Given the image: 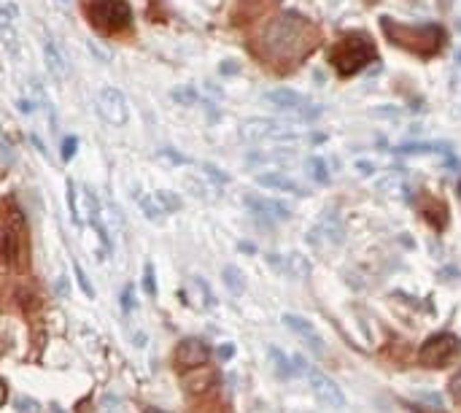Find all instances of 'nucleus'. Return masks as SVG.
I'll use <instances>...</instances> for the list:
<instances>
[{"mask_svg": "<svg viewBox=\"0 0 461 413\" xmlns=\"http://www.w3.org/2000/svg\"><path fill=\"white\" fill-rule=\"evenodd\" d=\"M265 43L278 57H297L319 43V30L300 14H284L267 27Z\"/></svg>", "mask_w": 461, "mask_h": 413, "instance_id": "nucleus-1", "label": "nucleus"}, {"mask_svg": "<svg viewBox=\"0 0 461 413\" xmlns=\"http://www.w3.org/2000/svg\"><path fill=\"white\" fill-rule=\"evenodd\" d=\"M383 30L386 36L391 38V43H399L410 52H418V54H434L442 43V27L437 25H426V27H405V25H394L389 16H383Z\"/></svg>", "mask_w": 461, "mask_h": 413, "instance_id": "nucleus-2", "label": "nucleus"}, {"mask_svg": "<svg viewBox=\"0 0 461 413\" xmlns=\"http://www.w3.org/2000/svg\"><path fill=\"white\" fill-rule=\"evenodd\" d=\"M372 57H375V46L364 33L343 36V41L332 49V65L337 68L340 76H351L361 71Z\"/></svg>", "mask_w": 461, "mask_h": 413, "instance_id": "nucleus-3", "label": "nucleus"}, {"mask_svg": "<svg viewBox=\"0 0 461 413\" xmlns=\"http://www.w3.org/2000/svg\"><path fill=\"white\" fill-rule=\"evenodd\" d=\"M291 362H294V370L305 376L311 392H313V397L319 400L321 405H326V408H346V394H343V389L326 376V373L311 368L302 357H291Z\"/></svg>", "mask_w": 461, "mask_h": 413, "instance_id": "nucleus-4", "label": "nucleus"}, {"mask_svg": "<svg viewBox=\"0 0 461 413\" xmlns=\"http://www.w3.org/2000/svg\"><path fill=\"white\" fill-rule=\"evenodd\" d=\"M265 103H270L276 111L289 113V116H294V119H305V122L319 119L321 116V109L313 106V100H308L305 95H300V92H294V89H286V87L265 92Z\"/></svg>", "mask_w": 461, "mask_h": 413, "instance_id": "nucleus-5", "label": "nucleus"}, {"mask_svg": "<svg viewBox=\"0 0 461 413\" xmlns=\"http://www.w3.org/2000/svg\"><path fill=\"white\" fill-rule=\"evenodd\" d=\"M89 19L100 30H124L133 22V8L124 0H92L89 3Z\"/></svg>", "mask_w": 461, "mask_h": 413, "instance_id": "nucleus-6", "label": "nucleus"}, {"mask_svg": "<svg viewBox=\"0 0 461 413\" xmlns=\"http://www.w3.org/2000/svg\"><path fill=\"white\" fill-rule=\"evenodd\" d=\"M461 351V340L453 333H434L418 348V362L426 368H442L448 359H453Z\"/></svg>", "mask_w": 461, "mask_h": 413, "instance_id": "nucleus-7", "label": "nucleus"}, {"mask_svg": "<svg viewBox=\"0 0 461 413\" xmlns=\"http://www.w3.org/2000/svg\"><path fill=\"white\" fill-rule=\"evenodd\" d=\"M240 135L251 144H262V141H297L300 133L291 130L284 122L276 119H246L240 124Z\"/></svg>", "mask_w": 461, "mask_h": 413, "instance_id": "nucleus-8", "label": "nucleus"}, {"mask_svg": "<svg viewBox=\"0 0 461 413\" xmlns=\"http://www.w3.org/2000/svg\"><path fill=\"white\" fill-rule=\"evenodd\" d=\"M98 111L113 127H124L130 119V109H127V98L116 89V87H103L98 95Z\"/></svg>", "mask_w": 461, "mask_h": 413, "instance_id": "nucleus-9", "label": "nucleus"}, {"mask_svg": "<svg viewBox=\"0 0 461 413\" xmlns=\"http://www.w3.org/2000/svg\"><path fill=\"white\" fill-rule=\"evenodd\" d=\"M141 208H143V216H146V219H151V222H162L168 214L181 211V197L173 194V192L157 189V192H151V194L141 197Z\"/></svg>", "mask_w": 461, "mask_h": 413, "instance_id": "nucleus-10", "label": "nucleus"}, {"mask_svg": "<svg viewBox=\"0 0 461 413\" xmlns=\"http://www.w3.org/2000/svg\"><path fill=\"white\" fill-rule=\"evenodd\" d=\"M211 359V348L203 338H183L176 348V365L181 370H194V368H205V362Z\"/></svg>", "mask_w": 461, "mask_h": 413, "instance_id": "nucleus-11", "label": "nucleus"}, {"mask_svg": "<svg viewBox=\"0 0 461 413\" xmlns=\"http://www.w3.org/2000/svg\"><path fill=\"white\" fill-rule=\"evenodd\" d=\"M267 263L273 265L278 273H284L286 278H297V281H302V278H308L311 276V263H308V257L305 254H300V252H291V254H267Z\"/></svg>", "mask_w": 461, "mask_h": 413, "instance_id": "nucleus-12", "label": "nucleus"}, {"mask_svg": "<svg viewBox=\"0 0 461 413\" xmlns=\"http://www.w3.org/2000/svg\"><path fill=\"white\" fill-rule=\"evenodd\" d=\"M246 205H249L256 216L270 219V222H286V219L291 216V211H289L286 203L270 200V197H259V194H249V197H246Z\"/></svg>", "mask_w": 461, "mask_h": 413, "instance_id": "nucleus-13", "label": "nucleus"}, {"mask_svg": "<svg viewBox=\"0 0 461 413\" xmlns=\"http://www.w3.org/2000/svg\"><path fill=\"white\" fill-rule=\"evenodd\" d=\"M308 241L311 243H316V246H337V243H343V227L337 219H324L319 225L311 230V235H308Z\"/></svg>", "mask_w": 461, "mask_h": 413, "instance_id": "nucleus-14", "label": "nucleus"}, {"mask_svg": "<svg viewBox=\"0 0 461 413\" xmlns=\"http://www.w3.org/2000/svg\"><path fill=\"white\" fill-rule=\"evenodd\" d=\"M284 324L291 330V333H297L300 338L305 340L308 346H313L316 351H324V343H321L319 333H316V327L305 319V316H297V313H284Z\"/></svg>", "mask_w": 461, "mask_h": 413, "instance_id": "nucleus-15", "label": "nucleus"}, {"mask_svg": "<svg viewBox=\"0 0 461 413\" xmlns=\"http://www.w3.org/2000/svg\"><path fill=\"white\" fill-rule=\"evenodd\" d=\"M41 49H43L46 68L57 76V78H65V76L71 74V68H68V57H65V54H63V49L54 43V38H43Z\"/></svg>", "mask_w": 461, "mask_h": 413, "instance_id": "nucleus-16", "label": "nucleus"}, {"mask_svg": "<svg viewBox=\"0 0 461 413\" xmlns=\"http://www.w3.org/2000/svg\"><path fill=\"white\" fill-rule=\"evenodd\" d=\"M256 184H262V187H267V189H278V192H289V194H297V197H305V194H308L291 176L278 173V170H273V173H259V176H256Z\"/></svg>", "mask_w": 461, "mask_h": 413, "instance_id": "nucleus-17", "label": "nucleus"}, {"mask_svg": "<svg viewBox=\"0 0 461 413\" xmlns=\"http://www.w3.org/2000/svg\"><path fill=\"white\" fill-rule=\"evenodd\" d=\"M197 370V376L192 373V376H183V383H186V389L192 392V394H205L208 389H213V383H216V373L208 370V368H194Z\"/></svg>", "mask_w": 461, "mask_h": 413, "instance_id": "nucleus-18", "label": "nucleus"}, {"mask_svg": "<svg viewBox=\"0 0 461 413\" xmlns=\"http://www.w3.org/2000/svg\"><path fill=\"white\" fill-rule=\"evenodd\" d=\"M16 254H19V235L11 227L0 230V263L11 265L16 260Z\"/></svg>", "mask_w": 461, "mask_h": 413, "instance_id": "nucleus-19", "label": "nucleus"}, {"mask_svg": "<svg viewBox=\"0 0 461 413\" xmlns=\"http://www.w3.org/2000/svg\"><path fill=\"white\" fill-rule=\"evenodd\" d=\"M221 281H224V287H227L235 298H240V295L246 292V276H243V270L235 267V265H227V267L221 270Z\"/></svg>", "mask_w": 461, "mask_h": 413, "instance_id": "nucleus-20", "label": "nucleus"}, {"mask_svg": "<svg viewBox=\"0 0 461 413\" xmlns=\"http://www.w3.org/2000/svg\"><path fill=\"white\" fill-rule=\"evenodd\" d=\"M170 100L178 106H197L200 103V92L194 89V84H178L170 89Z\"/></svg>", "mask_w": 461, "mask_h": 413, "instance_id": "nucleus-21", "label": "nucleus"}, {"mask_svg": "<svg viewBox=\"0 0 461 413\" xmlns=\"http://www.w3.org/2000/svg\"><path fill=\"white\" fill-rule=\"evenodd\" d=\"M305 170H308V176H311L316 184H326V181H329V168H326V162H324L321 157H311V159L305 162Z\"/></svg>", "mask_w": 461, "mask_h": 413, "instance_id": "nucleus-22", "label": "nucleus"}, {"mask_svg": "<svg viewBox=\"0 0 461 413\" xmlns=\"http://www.w3.org/2000/svg\"><path fill=\"white\" fill-rule=\"evenodd\" d=\"M270 359H273V368L281 373L284 378L289 376H297V370H294V362L286 357L284 351H278V348H270Z\"/></svg>", "mask_w": 461, "mask_h": 413, "instance_id": "nucleus-23", "label": "nucleus"}, {"mask_svg": "<svg viewBox=\"0 0 461 413\" xmlns=\"http://www.w3.org/2000/svg\"><path fill=\"white\" fill-rule=\"evenodd\" d=\"M192 289H197V295H194V298H197V302H200L203 308H211L213 295H211V289H208V284H205L200 276H194V278H192Z\"/></svg>", "mask_w": 461, "mask_h": 413, "instance_id": "nucleus-24", "label": "nucleus"}, {"mask_svg": "<svg viewBox=\"0 0 461 413\" xmlns=\"http://www.w3.org/2000/svg\"><path fill=\"white\" fill-rule=\"evenodd\" d=\"M402 154H437V151H445V146L440 144H407V146H399Z\"/></svg>", "mask_w": 461, "mask_h": 413, "instance_id": "nucleus-25", "label": "nucleus"}, {"mask_svg": "<svg viewBox=\"0 0 461 413\" xmlns=\"http://www.w3.org/2000/svg\"><path fill=\"white\" fill-rule=\"evenodd\" d=\"M68 200H71V219L76 227L84 225V219H81V211H78V200H76V187H73V181H68Z\"/></svg>", "mask_w": 461, "mask_h": 413, "instance_id": "nucleus-26", "label": "nucleus"}, {"mask_svg": "<svg viewBox=\"0 0 461 413\" xmlns=\"http://www.w3.org/2000/svg\"><path fill=\"white\" fill-rule=\"evenodd\" d=\"M73 270H76V278H78V284H81V289H84V292H87V298L92 300V298H95V287H92V284H89V278L84 276V270H81V265H73Z\"/></svg>", "mask_w": 461, "mask_h": 413, "instance_id": "nucleus-27", "label": "nucleus"}, {"mask_svg": "<svg viewBox=\"0 0 461 413\" xmlns=\"http://www.w3.org/2000/svg\"><path fill=\"white\" fill-rule=\"evenodd\" d=\"M143 287H146L148 295H157V281H154V267L151 265L143 267Z\"/></svg>", "mask_w": 461, "mask_h": 413, "instance_id": "nucleus-28", "label": "nucleus"}, {"mask_svg": "<svg viewBox=\"0 0 461 413\" xmlns=\"http://www.w3.org/2000/svg\"><path fill=\"white\" fill-rule=\"evenodd\" d=\"M76 146H78V138H76V135H68V138L63 141V159H65V162L76 154Z\"/></svg>", "mask_w": 461, "mask_h": 413, "instance_id": "nucleus-29", "label": "nucleus"}, {"mask_svg": "<svg viewBox=\"0 0 461 413\" xmlns=\"http://www.w3.org/2000/svg\"><path fill=\"white\" fill-rule=\"evenodd\" d=\"M16 408H19V413H41L38 403H36V400H30V397H19Z\"/></svg>", "mask_w": 461, "mask_h": 413, "instance_id": "nucleus-30", "label": "nucleus"}, {"mask_svg": "<svg viewBox=\"0 0 461 413\" xmlns=\"http://www.w3.org/2000/svg\"><path fill=\"white\" fill-rule=\"evenodd\" d=\"M448 389H451V394H453V400L456 403H461V370L456 373V376L451 378V383H448Z\"/></svg>", "mask_w": 461, "mask_h": 413, "instance_id": "nucleus-31", "label": "nucleus"}, {"mask_svg": "<svg viewBox=\"0 0 461 413\" xmlns=\"http://www.w3.org/2000/svg\"><path fill=\"white\" fill-rule=\"evenodd\" d=\"M203 170H205V173L211 176L213 181H218V184H227V181H229V179H227V173H221V170H216L213 165H203Z\"/></svg>", "mask_w": 461, "mask_h": 413, "instance_id": "nucleus-32", "label": "nucleus"}, {"mask_svg": "<svg viewBox=\"0 0 461 413\" xmlns=\"http://www.w3.org/2000/svg\"><path fill=\"white\" fill-rule=\"evenodd\" d=\"M354 168H356V173H361V176H370V173L375 170V165H372L370 159H356Z\"/></svg>", "mask_w": 461, "mask_h": 413, "instance_id": "nucleus-33", "label": "nucleus"}, {"mask_svg": "<svg viewBox=\"0 0 461 413\" xmlns=\"http://www.w3.org/2000/svg\"><path fill=\"white\" fill-rule=\"evenodd\" d=\"M122 305H124V311L135 308V300H133V287H124V292H122Z\"/></svg>", "mask_w": 461, "mask_h": 413, "instance_id": "nucleus-34", "label": "nucleus"}, {"mask_svg": "<svg viewBox=\"0 0 461 413\" xmlns=\"http://www.w3.org/2000/svg\"><path fill=\"white\" fill-rule=\"evenodd\" d=\"M57 295H60V298H68V278H65V276L57 281Z\"/></svg>", "mask_w": 461, "mask_h": 413, "instance_id": "nucleus-35", "label": "nucleus"}, {"mask_svg": "<svg viewBox=\"0 0 461 413\" xmlns=\"http://www.w3.org/2000/svg\"><path fill=\"white\" fill-rule=\"evenodd\" d=\"M19 111H25V113L33 111V100H30V98H19Z\"/></svg>", "mask_w": 461, "mask_h": 413, "instance_id": "nucleus-36", "label": "nucleus"}, {"mask_svg": "<svg viewBox=\"0 0 461 413\" xmlns=\"http://www.w3.org/2000/svg\"><path fill=\"white\" fill-rule=\"evenodd\" d=\"M159 154H162V157H168V159H173V162H183V157L176 154V151H170V149H162Z\"/></svg>", "mask_w": 461, "mask_h": 413, "instance_id": "nucleus-37", "label": "nucleus"}, {"mask_svg": "<svg viewBox=\"0 0 461 413\" xmlns=\"http://www.w3.org/2000/svg\"><path fill=\"white\" fill-rule=\"evenodd\" d=\"M218 357H221V359H229V357H232V346H221V348H218Z\"/></svg>", "mask_w": 461, "mask_h": 413, "instance_id": "nucleus-38", "label": "nucleus"}, {"mask_svg": "<svg viewBox=\"0 0 461 413\" xmlns=\"http://www.w3.org/2000/svg\"><path fill=\"white\" fill-rule=\"evenodd\" d=\"M235 71H238L235 63H224V65H221V74H235Z\"/></svg>", "mask_w": 461, "mask_h": 413, "instance_id": "nucleus-39", "label": "nucleus"}, {"mask_svg": "<svg viewBox=\"0 0 461 413\" xmlns=\"http://www.w3.org/2000/svg\"><path fill=\"white\" fill-rule=\"evenodd\" d=\"M5 397H8V389H5V383H3V381H0V405H3V403H5Z\"/></svg>", "mask_w": 461, "mask_h": 413, "instance_id": "nucleus-40", "label": "nucleus"}, {"mask_svg": "<svg viewBox=\"0 0 461 413\" xmlns=\"http://www.w3.org/2000/svg\"><path fill=\"white\" fill-rule=\"evenodd\" d=\"M143 413H168V411H162V408H146Z\"/></svg>", "mask_w": 461, "mask_h": 413, "instance_id": "nucleus-41", "label": "nucleus"}, {"mask_svg": "<svg viewBox=\"0 0 461 413\" xmlns=\"http://www.w3.org/2000/svg\"><path fill=\"white\" fill-rule=\"evenodd\" d=\"M57 3H71V0H57Z\"/></svg>", "mask_w": 461, "mask_h": 413, "instance_id": "nucleus-42", "label": "nucleus"}]
</instances>
